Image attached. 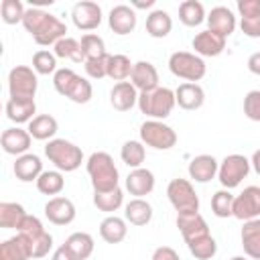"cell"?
Masks as SVG:
<instances>
[{
    "mask_svg": "<svg viewBox=\"0 0 260 260\" xmlns=\"http://www.w3.org/2000/svg\"><path fill=\"white\" fill-rule=\"evenodd\" d=\"M122 203H124V193L120 187L110 189V191H93V205L100 211H106V213L118 211Z\"/></svg>",
    "mask_w": 260,
    "mask_h": 260,
    "instance_id": "8d00e7d4",
    "label": "cell"
},
{
    "mask_svg": "<svg viewBox=\"0 0 260 260\" xmlns=\"http://www.w3.org/2000/svg\"><path fill=\"white\" fill-rule=\"evenodd\" d=\"M187 248H189L191 256H195L197 260H211V258L217 254V242H215V238H213L211 234L189 242Z\"/></svg>",
    "mask_w": 260,
    "mask_h": 260,
    "instance_id": "b9f144b4",
    "label": "cell"
},
{
    "mask_svg": "<svg viewBox=\"0 0 260 260\" xmlns=\"http://www.w3.org/2000/svg\"><path fill=\"white\" fill-rule=\"evenodd\" d=\"M140 142L154 150H171L177 144V132L162 120H146L140 126Z\"/></svg>",
    "mask_w": 260,
    "mask_h": 260,
    "instance_id": "52a82bcc",
    "label": "cell"
},
{
    "mask_svg": "<svg viewBox=\"0 0 260 260\" xmlns=\"http://www.w3.org/2000/svg\"><path fill=\"white\" fill-rule=\"evenodd\" d=\"M240 28L250 39H260V0H238Z\"/></svg>",
    "mask_w": 260,
    "mask_h": 260,
    "instance_id": "4fadbf2b",
    "label": "cell"
},
{
    "mask_svg": "<svg viewBox=\"0 0 260 260\" xmlns=\"http://www.w3.org/2000/svg\"><path fill=\"white\" fill-rule=\"evenodd\" d=\"M132 67L134 63L126 57V55H110L108 59V77L114 81H126L132 75Z\"/></svg>",
    "mask_w": 260,
    "mask_h": 260,
    "instance_id": "ab89813d",
    "label": "cell"
},
{
    "mask_svg": "<svg viewBox=\"0 0 260 260\" xmlns=\"http://www.w3.org/2000/svg\"><path fill=\"white\" fill-rule=\"evenodd\" d=\"M173 30V18L167 10H152L146 16V32L152 39H165Z\"/></svg>",
    "mask_w": 260,
    "mask_h": 260,
    "instance_id": "d6a6232c",
    "label": "cell"
},
{
    "mask_svg": "<svg viewBox=\"0 0 260 260\" xmlns=\"http://www.w3.org/2000/svg\"><path fill=\"white\" fill-rule=\"evenodd\" d=\"M230 260H250L248 256H234V258H230Z\"/></svg>",
    "mask_w": 260,
    "mask_h": 260,
    "instance_id": "9f6ffc18",
    "label": "cell"
},
{
    "mask_svg": "<svg viewBox=\"0 0 260 260\" xmlns=\"http://www.w3.org/2000/svg\"><path fill=\"white\" fill-rule=\"evenodd\" d=\"M53 85L57 89V93H61L63 98L75 102V104H87L93 95V87L91 83L77 75L73 69L69 67H61L57 69V73L53 75Z\"/></svg>",
    "mask_w": 260,
    "mask_h": 260,
    "instance_id": "3957f363",
    "label": "cell"
},
{
    "mask_svg": "<svg viewBox=\"0 0 260 260\" xmlns=\"http://www.w3.org/2000/svg\"><path fill=\"white\" fill-rule=\"evenodd\" d=\"M67 250L77 258V260H87L93 254V238L87 232H73L67 240H65Z\"/></svg>",
    "mask_w": 260,
    "mask_h": 260,
    "instance_id": "836d02e7",
    "label": "cell"
},
{
    "mask_svg": "<svg viewBox=\"0 0 260 260\" xmlns=\"http://www.w3.org/2000/svg\"><path fill=\"white\" fill-rule=\"evenodd\" d=\"M51 260H77L69 250H67V246L63 244V246H59L55 252H53V258Z\"/></svg>",
    "mask_w": 260,
    "mask_h": 260,
    "instance_id": "f5cc1de1",
    "label": "cell"
},
{
    "mask_svg": "<svg viewBox=\"0 0 260 260\" xmlns=\"http://www.w3.org/2000/svg\"><path fill=\"white\" fill-rule=\"evenodd\" d=\"M65 187V179L61 171H43L41 177L37 179V189L43 195H59Z\"/></svg>",
    "mask_w": 260,
    "mask_h": 260,
    "instance_id": "f35d334b",
    "label": "cell"
},
{
    "mask_svg": "<svg viewBox=\"0 0 260 260\" xmlns=\"http://www.w3.org/2000/svg\"><path fill=\"white\" fill-rule=\"evenodd\" d=\"M234 197L236 195H232L230 189L215 191L213 197H211V211H213V215L221 217V219L234 217Z\"/></svg>",
    "mask_w": 260,
    "mask_h": 260,
    "instance_id": "60d3db41",
    "label": "cell"
},
{
    "mask_svg": "<svg viewBox=\"0 0 260 260\" xmlns=\"http://www.w3.org/2000/svg\"><path fill=\"white\" fill-rule=\"evenodd\" d=\"M39 87L37 71L26 65H16L8 73V93L14 100H35Z\"/></svg>",
    "mask_w": 260,
    "mask_h": 260,
    "instance_id": "9c48e42d",
    "label": "cell"
},
{
    "mask_svg": "<svg viewBox=\"0 0 260 260\" xmlns=\"http://www.w3.org/2000/svg\"><path fill=\"white\" fill-rule=\"evenodd\" d=\"M130 83L140 91H152L158 85V71L150 61H136L132 67V75H130Z\"/></svg>",
    "mask_w": 260,
    "mask_h": 260,
    "instance_id": "d6986e66",
    "label": "cell"
},
{
    "mask_svg": "<svg viewBox=\"0 0 260 260\" xmlns=\"http://www.w3.org/2000/svg\"><path fill=\"white\" fill-rule=\"evenodd\" d=\"M191 47L195 49V55H199L201 59L203 57H217L225 49V39L221 35L205 28V30H201V32H197L193 37Z\"/></svg>",
    "mask_w": 260,
    "mask_h": 260,
    "instance_id": "2e32d148",
    "label": "cell"
},
{
    "mask_svg": "<svg viewBox=\"0 0 260 260\" xmlns=\"http://www.w3.org/2000/svg\"><path fill=\"white\" fill-rule=\"evenodd\" d=\"M45 156L55 165L61 173H73L83 162V152L77 144L65 138H53L45 144Z\"/></svg>",
    "mask_w": 260,
    "mask_h": 260,
    "instance_id": "277c9868",
    "label": "cell"
},
{
    "mask_svg": "<svg viewBox=\"0 0 260 260\" xmlns=\"http://www.w3.org/2000/svg\"><path fill=\"white\" fill-rule=\"evenodd\" d=\"M22 26L26 28V32L35 39L37 45L41 47H49L55 45L57 41H61L63 37H67V26L63 20H59L55 14H49L37 6L26 8L24 18H22Z\"/></svg>",
    "mask_w": 260,
    "mask_h": 260,
    "instance_id": "6da1fadb",
    "label": "cell"
},
{
    "mask_svg": "<svg viewBox=\"0 0 260 260\" xmlns=\"http://www.w3.org/2000/svg\"><path fill=\"white\" fill-rule=\"evenodd\" d=\"M138 89L130 81H120L114 83V87L110 89V104L118 112H128L134 106H138Z\"/></svg>",
    "mask_w": 260,
    "mask_h": 260,
    "instance_id": "603a6c76",
    "label": "cell"
},
{
    "mask_svg": "<svg viewBox=\"0 0 260 260\" xmlns=\"http://www.w3.org/2000/svg\"><path fill=\"white\" fill-rule=\"evenodd\" d=\"M12 171H14L16 179L22 181V183H30V181L37 183V179H39L41 173H43V160H41L39 154H35V152H26V154L16 156Z\"/></svg>",
    "mask_w": 260,
    "mask_h": 260,
    "instance_id": "7402d4cb",
    "label": "cell"
},
{
    "mask_svg": "<svg viewBox=\"0 0 260 260\" xmlns=\"http://www.w3.org/2000/svg\"><path fill=\"white\" fill-rule=\"evenodd\" d=\"M187 171H189V177L195 183H209L211 179L217 177L219 162L211 154H197L195 158H191Z\"/></svg>",
    "mask_w": 260,
    "mask_h": 260,
    "instance_id": "ffe728a7",
    "label": "cell"
},
{
    "mask_svg": "<svg viewBox=\"0 0 260 260\" xmlns=\"http://www.w3.org/2000/svg\"><path fill=\"white\" fill-rule=\"evenodd\" d=\"M152 213H154L152 205L142 197H134L124 205V219L128 223H132V225H138V228L150 223Z\"/></svg>",
    "mask_w": 260,
    "mask_h": 260,
    "instance_id": "4316f807",
    "label": "cell"
},
{
    "mask_svg": "<svg viewBox=\"0 0 260 260\" xmlns=\"http://www.w3.org/2000/svg\"><path fill=\"white\" fill-rule=\"evenodd\" d=\"M205 20H207V28L213 30V32H217V35H221L223 39H228L236 30V24H238L234 12L228 6H215V8H211V12L207 14Z\"/></svg>",
    "mask_w": 260,
    "mask_h": 260,
    "instance_id": "44dd1931",
    "label": "cell"
},
{
    "mask_svg": "<svg viewBox=\"0 0 260 260\" xmlns=\"http://www.w3.org/2000/svg\"><path fill=\"white\" fill-rule=\"evenodd\" d=\"M234 217L240 221L260 219V187L250 185L234 197Z\"/></svg>",
    "mask_w": 260,
    "mask_h": 260,
    "instance_id": "8fae6325",
    "label": "cell"
},
{
    "mask_svg": "<svg viewBox=\"0 0 260 260\" xmlns=\"http://www.w3.org/2000/svg\"><path fill=\"white\" fill-rule=\"evenodd\" d=\"M53 53L55 57H61V59H69L73 63H85V57H83V51H81V43L73 37H63L61 41H57L53 45Z\"/></svg>",
    "mask_w": 260,
    "mask_h": 260,
    "instance_id": "d590c367",
    "label": "cell"
},
{
    "mask_svg": "<svg viewBox=\"0 0 260 260\" xmlns=\"http://www.w3.org/2000/svg\"><path fill=\"white\" fill-rule=\"evenodd\" d=\"M154 189V175L152 171L140 167V169H132L126 177V191L134 197H144L150 195Z\"/></svg>",
    "mask_w": 260,
    "mask_h": 260,
    "instance_id": "d4e9b609",
    "label": "cell"
},
{
    "mask_svg": "<svg viewBox=\"0 0 260 260\" xmlns=\"http://www.w3.org/2000/svg\"><path fill=\"white\" fill-rule=\"evenodd\" d=\"M26 242H28V246H30V256H32V258H45V256L51 252V248H53V236H51L49 232L41 234V236L35 238V240H26Z\"/></svg>",
    "mask_w": 260,
    "mask_h": 260,
    "instance_id": "bcb514c9",
    "label": "cell"
},
{
    "mask_svg": "<svg viewBox=\"0 0 260 260\" xmlns=\"http://www.w3.org/2000/svg\"><path fill=\"white\" fill-rule=\"evenodd\" d=\"M24 12H26V8L22 6L20 0H2V4H0V14H2V20L6 24L22 22Z\"/></svg>",
    "mask_w": 260,
    "mask_h": 260,
    "instance_id": "f6af8a7d",
    "label": "cell"
},
{
    "mask_svg": "<svg viewBox=\"0 0 260 260\" xmlns=\"http://www.w3.org/2000/svg\"><path fill=\"white\" fill-rule=\"evenodd\" d=\"M250 165H252V169L256 171V175L260 177V148L254 150V154H252V158H250Z\"/></svg>",
    "mask_w": 260,
    "mask_h": 260,
    "instance_id": "db71d44e",
    "label": "cell"
},
{
    "mask_svg": "<svg viewBox=\"0 0 260 260\" xmlns=\"http://www.w3.org/2000/svg\"><path fill=\"white\" fill-rule=\"evenodd\" d=\"M177 228L185 240V244L197 240V238H203L209 234V225L205 221V217L199 213V211H193V213H177Z\"/></svg>",
    "mask_w": 260,
    "mask_h": 260,
    "instance_id": "9a60e30c",
    "label": "cell"
},
{
    "mask_svg": "<svg viewBox=\"0 0 260 260\" xmlns=\"http://www.w3.org/2000/svg\"><path fill=\"white\" fill-rule=\"evenodd\" d=\"M71 20L79 30H93L102 24V8L98 2L81 0L71 10Z\"/></svg>",
    "mask_w": 260,
    "mask_h": 260,
    "instance_id": "7c38bea8",
    "label": "cell"
},
{
    "mask_svg": "<svg viewBox=\"0 0 260 260\" xmlns=\"http://www.w3.org/2000/svg\"><path fill=\"white\" fill-rule=\"evenodd\" d=\"M250 160L244 154H228L221 162H219V171H217V179L221 183L223 189H234L238 187L250 173Z\"/></svg>",
    "mask_w": 260,
    "mask_h": 260,
    "instance_id": "30bf717a",
    "label": "cell"
},
{
    "mask_svg": "<svg viewBox=\"0 0 260 260\" xmlns=\"http://www.w3.org/2000/svg\"><path fill=\"white\" fill-rule=\"evenodd\" d=\"M75 205L69 197H51L45 203V217L55 225H69L75 219Z\"/></svg>",
    "mask_w": 260,
    "mask_h": 260,
    "instance_id": "5bb4252c",
    "label": "cell"
},
{
    "mask_svg": "<svg viewBox=\"0 0 260 260\" xmlns=\"http://www.w3.org/2000/svg\"><path fill=\"white\" fill-rule=\"evenodd\" d=\"M169 69L175 77L179 79H185L187 83H197L199 79L205 77V71H207V65L205 61L195 55V53H189V51H175L171 53L169 57Z\"/></svg>",
    "mask_w": 260,
    "mask_h": 260,
    "instance_id": "8992f818",
    "label": "cell"
},
{
    "mask_svg": "<svg viewBox=\"0 0 260 260\" xmlns=\"http://www.w3.org/2000/svg\"><path fill=\"white\" fill-rule=\"evenodd\" d=\"M177 106L175 91L169 87H156L152 91H144L138 95V110L148 120H165L171 116L173 108Z\"/></svg>",
    "mask_w": 260,
    "mask_h": 260,
    "instance_id": "5b68a950",
    "label": "cell"
},
{
    "mask_svg": "<svg viewBox=\"0 0 260 260\" xmlns=\"http://www.w3.org/2000/svg\"><path fill=\"white\" fill-rule=\"evenodd\" d=\"M85 169H87L93 191H110V189L120 187L118 185L120 183L118 167L114 165V158L108 152H104V150L91 152L85 162Z\"/></svg>",
    "mask_w": 260,
    "mask_h": 260,
    "instance_id": "7a4b0ae2",
    "label": "cell"
},
{
    "mask_svg": "<svg viewBox=\"0 0 260 260\" xmlns=\"http://www.w3.org/2000/svg\"><path fill=\"white\" fill-rule=\"evenodd\" d=\"M32 69L37 71V75H55L57 73V57L55 53L41 49L32 55Z\"/></svg>",
    "mask_w": 260,
    "mask_h": 260,
    "instance_id": "ee69618b",
    "label": "cell"
},
{
    "mask_svg": "<svg viewBox=\"0 0 260 260\" xmlns=\"http://www.w3.org/2000/svg\"><path fill=\"white\" fill-rule=\"evenodd\" d=\"M30 140L32 136L28 134V130L24 128H6L0 136V144H2V150L6 154H14V156H20V154H26L28 148H30Z\"/></svg>",
    "mask_w": 260,
    "mask_h": 260,
    "instance_id": "ac0fdd59",
    "label": "cell"
},
{
    "mask_svg": "<svg viewBox=\"0 0 260 260\" xmlns=\"http://www.w3.org/2000/svg\"><path fill=\"white\" fill-rule=\"evenodd\" d=\"M152 260H181L177 250L171 248V246H158L154 252H152Z\"/></svg>",
    "mask_w": 260,
    "mask_h": 260,
    "instance_id": "f907efd6",
    "label": "cell"
},
{
    "mask_svg": "<svg viewBox=\"0 0 260 260\" xmlns=\"http://www.w3.org/2000/svg\"><path fill=\"white\" fill-rule=\"evenodd\" d=\"M175 100H177V106L181 110H199L205 102V91L199 83H181L177 89H175Z\"/></svg>",
    "mask_w": 260,
    "mask_h": 260,
    "instance_id": "cb8c5ba5",
    "label": "cell"
},
{
    "mask_svg": "<svg viewBox=\"0 0 260 260\" xmlns=\"http://www.w3.org/2000/svg\"><path fill=\"white\" fill-rule=\"evenodd\" d=\"M26 130L35 140H53L59 130V124L51 114H39L28 122Z\"/></svg>",
    "mask_w": 260,
    "mask_h": 260,
    "instance_id": "f546056e",
    "label": "cell"
},
{
    "mask_svg": "<svg viewBox=\"0 0 260 260\" xmlns=\"http://www.w3.org/2000/svg\"><path fill=\"white\" fill-rule=\"evenodd\" d=\"M248 71L250 73H254V75H260V51H256V53H252L250 57H248Z\"/></svg>",
    "mask_w": 260,
    "mask_h": 260,
    "instance_id": "816d5d0a",
    "label": "cell"
},
{
    "mask_svg": "<svg viewBox=\"0 0 260 260\" xmlns=\"http://www.w3.org/2000/svg\"><path fill=\"white\" fill-rule=\"evenodd\" d=\"M45 232H47V230L43 228V223H41V219H39L37 215H26L24 221L20 223V228H18V234L24 236L26 240H35V238H39V236L45 234Z\"/></svg>",
    "mask_w": 260,
    "mask_h": 260,
    "instance_id": "c3c4849f",
    "label": "cell"
},
{
    "mask_svg": "<svg viewBox=\"0 0 260 260\" xmlns=\"http://www.w3.org/2000/svg\"><path fill=\"white\" fill-rule=\"evenodd\" d=\"M79 43H81V51H83L85 61H87V59H98V57L108 55V53H106V43H104V39H102L100 35L87 32V35L81 37Z\"/></svg>",
    "mask_w": 260,
    "mask_h": 260,
    "instance_id": "7bdbcfd3",
    "label": "cell"
},
{
    "mask_svg": "<svg viewBox=\"0 0 260 260\" xmlns=\"http://www.w3.org/2000/svg\"><path fill=\"white\" fill-rule=\"evenodd\" d=\"M126 234H128V225H126L124 217L108 215L100 223V236L106 244H120V242H124Z\"/></svg>",
    "mask_w": 260,
    "mask_h": 260,
    "instance_id": "83f0119b",
    "label": "cell"
},
{
    "mask_svg": "<svg viewBox=\"0 0 260 260\" xmlns=\"http://www.w3.org/2000/svg\"><path fill=\"white\" fill-rule=\"evenodd\" d=\"M120 158L130 169H140L146 158V148L140 140H126L120 148Z\"/></svg>",
    "mask_w": 260,
    "mask_h": 260,
    "instance_id": "74e56055",
    "label": "cell"
},
{
    "mask_svg": "<svg viewBox=\"0 0 260 260\" xmlns=\"http://www.w3.org/2000/svg\"><path fill=\"white\" fill-rule=\"evenodd\" d=\"M26 215L28 213L24 211V207L20 203H14V201H2L0 203V228H4V230H16L18 232V228Z\"/></svg>",
    "mask_w": 260,
    "mask_h": 260,
    "instance_id": "1f68e13d",
    "label": "cell"
},
{
    "mask_svg": "<svg viewBox=\"0 0 260 260\" xmlns=\"http://www.w3.org/2000/svg\"><path fill=\"white\" fill-rule=\"evenodd\" d=\"M30 246L24 236L16 234L0 244V260H30Z\"/></svg>",
    "mask_w": 260,
    "mask_h": 260,
    "instance_id": "f1b7e54d",
    "label": "cell"
},
{
    "mask_svg": "<svg viewBox=\"0 0 260 260\" xmlns=\"http://www.w3.org/2000/svg\"><path fill=\"white\" fill-rule=\"evenodd\" d=\"M132 6H134V8H150V6H154V0H146V2L134 0V2H132Z\"/></svg>",
    "mask_w": 260,
    "mask_h": 260,
    "instance_id": "11a10c76",
    "label": "cell"
},
{
    "mask_svg": "<svg viewBox=\"0 0 260 260\" xmlns=\"http://www.w3.org/2000/svg\"><path fill=\"white\" fill-rule=\"evenodd\" d=\"M240 240H242L244 254L250 260H260V219L244 221L242 232H240Z\"/></svg>",
    "mask_w": 260,
    "mask_h": 260,
    "instance_id": "484cf974",
    "label": "cell"
},
{
    "mask_svg": "<svg viewBox=\"0 0 260 260\" xmlns=\"http://www.w3.org/2000/svg\"><path fill=\"white\" fill-rule=\"evenodd\" d=\"M35 112H37L35 100H14V98H8V102H6V116H8V120H12L16 124L30 122L35 118Z\"/></svg>",
    "mask_w": 260,
    "mask_h": 260,
    "instance_id": "4dcf8cb0",
    "label": "cell"
},
{
    "mask_svg": "<svg viewBox=\"0 0 260 260\" xmlns=\"http://www.w3.org/2000/svg\"><path fill=\"white\" fill-rule=\"evenodd\" d=\"M136 10L128 4H116L108 14V24L116 35H130L136 28Z\"/></svg>",
    "mask_w": 260,
    "mask_h": 260,
    "instance_id": "e0dca14e",
    "label": "cell"
},
{
    "mask_svg": "<svg viewBox=\"0 0 260 260\" xmlns=\"http://www.w3.org/2000/svg\"><path fill=\"white\" fill-rule=\"evenodd\" d=\"M108 59H110V55H104V57H98V59H87L83 63L87 77H91V79L108 77Z\"/></svg>",
    "mask_w": 260,
    "mask_h": 260,
    "instance_id": "7dc6e473",
    "label": "cell"
},
{
    "mask_svg": "<svg viewBox=\"0 0 260 260\" xmlns=\"http://www.w3.org/2000/svg\"><path fill=\"white\" fill-rule=\"evenodd\" d=\"M167 197L177 213H193L199 211V197L189 179H173L167 185Z\"/></svg>",
    "mask_w": 260,
    "mask_h": 260,
    "instance_id": "ba28073f",
    "label": "cell"
},
{
    "mask_svg": "<svg viewBox=\"0 0 260 260\" xmlns=\"http://www.w3.org/2000/svg\"><path fill=\"white\" fill-rule=\"evenodd\" d=\"M244 114L252 122H260V89H252L244 98Z\"/></svg>",
    "mask_w": 260,
    "mask_h": 260,
    "instance_id": "681fc988",
    "label": "cell"
},
{
    "mask_svg": "<svg viewBox=\"0 0 260 260\" xmlns=\"http://www.w3.org/2000/svg\"><path fill=\"white\" fill-rule=\"evenodd\" d=\"M205 18L207 14L199 0H185L179 4V20L185 26H199Z\"/></svg>",
    "mask_w": 260,
    "mask_h": 260,
    "instance_id": "e575fe53",
    "label": "cell"
}]
</instances>
